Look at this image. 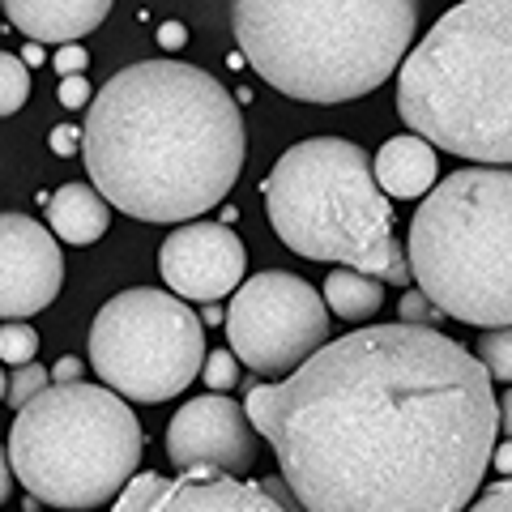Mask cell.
Returning <instances> with one entry per match:
<instances>
[{
    "label": "cell",
    "instance_id": "cell-1",
    "mask_svg": "<svg viewBox=\"0 0 512 512\" xmlns=\"http://www.w3.org/2000/svg\"><path fill=\"white\" fill-rule=\"evenodd\" d=\"M244 406L308 512H466L500 431L487 363L406 320L325 342Z\"/></svg>",
    "mask_w": 512,
    "mask_h": 512
},
{
    "label": "cell",
    "instance_id": "cell-2",
    "mask_svg": "<svg viewBox=\"0 0 512 512\" xmlns=\"http://www.w3.org/2000/svg\"><path fill=\"white\" fill-rule=\"evenodd\" d=\"M248 137L239 103L197 64L141 60L111 73L82 124L90 184L141 222H192L235 188Z\"/></svg>",
    "mask_w": 512,
    "mask_h": 512
},
{
    "label": "cell",
    "instance_id": "cell-3",
    "mask_svg": "<svg viewBox=\"0 0 512 512\" xmlns=\"http://www.w3.org/2000/svg\"><path fill=\"white\" fill-rule=\"evenodd\" d=\"M419 0H231L239 52L286 99L350 103L406 64Z\"/></svg>",
    "mask_w": 512,
    "mask_h": 512
},
{
    "label": "cell",
    "instance_id": "cell-4",
    "mask_svg": "<svg viewBox=\"0 0 512 512\" xmlns=\"http://www.w3.org/2000/svg\"><path fill=\"white\" fill-rule=\"evenodd\" d=\"M397 116L436 150L512 163V0H461L397 73Z\"/></svg>",
    "mask_w": 512,
    "mask_h": 512
},
{
    "label": "cell",
    "instance_id": "cell-5",
    "mask_svg": "<svg viewBox=\"0 0 512 512\" xmlns=\"http://www.w3.org/2000/svg\"><path fill=\"white\" fill-rule=\"evenodd\" d=\"M414 282L466 325H512V167H461L423 197L406 239Z\"/></svg>",
    "mask_w": 512,
    "mask_h": 512
},
{
    "label": "cell",
    "instance_id": "cell-6",
    "mask_svg": "<svg viewBox=\"0 0 512 512\" xmlns=\"http://www.w3.org/2000/svg\"><path fill=\"white\" fill-rule=\"evenodd\" d=\"M265 210L278 239L303 261H333L384 278L402 244L376 158L346 137H308L265 175Z\"/></svg>",
    "mask_w": 512,
    "mask_h": 512
},
{
    "label": "cell",
    "instance_id": "cell-7",
    "mask_svg": "<svg viewBox=\"0 0 512 512\" xmlns=\"http://www.w3.org/2000/svg\"><path fill=\"white\" fill-rule=\"evenodd\" d=\"M5 457L35 500L90 512L137 478L141 423L111 384H47L18 410Z\"/></svg>",
    "mask_w": 512,
    "mask_h": 512
},
{
    "label": "cell",
    "instance_id": "cell-8",
    "mask_svg": "<svg viewBox=\"0 0 512 512\" xmlns=\"http://www.w3.org/2000/svg\"><path fill=\"white\" fill-rule=\"evenodd\" d=\"M90 367L128 402H171L205 367V320L175 291H120L90 325Z\"/></svg>",
    "mask_w": 512,
    "mask_h": 512
},
{
    "label": "cell",
    "instance_id": "cell-9",
    "mask_svg": "<svg viewBox=\"0 0 512 512\" xmlns=\"http://www.w3.org/2000/svg\"><path fill=\"white\" fill-rule=\"evenodd\" d=\"M325 295L286 269H265L231 295L227 338L261 380H286L329 342Z\"/></svg>",
    "mask_w": 512,
    "mask_h": 512
},
{
    "label": "cell",
    "instance_id": "cell-10",
    "mask_svg": "<svg viewBox=\"0 0 512 512\" xmlns=\"http://www.w3.org/2000/svg\"><path fill=\"white\" fill-rule=\"evenodd\" d=\"M256 423L248 406L231 402L227 393L192 397L175 410L167 427V457L175 470L214 466L222 474H248L256 461Z\"/></svg>",
    "mask_w": 512,
    "mask_h": 512
},
{
    "label": "cell",
    "instance_id": "cell-11",
    "mask_svg": "<svg viewBox=\"0 0 512 512\" xmlns=\"http://www.w3.org/2000/svg\"><path fill=\"white\" fill-rule=\"evenodd\" d=\"M244 244L222 222H184L163 239L158 269L163 282L188 303H218L244 286Z\"/></svg>",
    "mask_w": 512,
    "mask_h": 512
},
{
    "label": "cell",
    "instance_id": "cell-12",
    "mask_svg": "<svg viewBox=\"0 0 512 512\" xmlns=\"http://www.w3.org/2000/svg\"><path fill=\"white\" fill-rule=\"evenodd\" d=\"M43 222L26 214L0 218V312L5 320H22L43 312L60 295L64 256Z\"/></svg>",
    "mask_w": 512,
    "mask_h": 512
},
{
    "label": "cell",
    "instance_id": "cell-13",
    "mask_svg": "<svg viewBox=\"0 0 512 512\" xmlns=\"http://www.w3.org/2000/svg\"><path fill=\"white\" fill-rule=\"evenodd\" d=\"M154 512H286L265 483H244L239 474H222L214 466L180 470L175 483L158 495Z\"/></svg>",
    "mask_w": 512,
    "mask_h": 512
},
{
    "label": "cell",
    "instance_id": "cell-14",
    "mask_svg": "<svg viewBox=\"0 0 512 512\" xmlns=\"http://www.w3.org/2000/svg\"><path fill=\"white\" fill-rule=\"evenodd\" d=\"M111 0H5V18L39 43H77L99 30Z\"/></svg>",
    "mask_w": 512,
    "mask_h": 512
},
{
    "label": "cell",
    "instance_id": "cell-15",
    "mask_svg": "<svg viewBox=\"0 0 512 512\" xmlns=\"http://www.w3.org/2000/svg\"><path fill=\"white\" fill-rule=\"evenodd\" d=\"M436 146L419 133L389 137L376 154V180L393 201H419L436 188Z\"/></svg>",
    "mask_w": 512,
    "mask_h": 512
},
{
    "label": "cell",
    "instance_id": "cell-16",
    "mask_svg": "<svg viewBox=\"0 0 512 512\" xmlns=\"http://www.w3.org/2000/svg\"><path fill=\"white\" fill-rule=\"evenodd\" d=\"M47 222L64 244L86 248L94 239H103L111 227V201L99 192V184H64L47 197Z\"/></svg>",
    "mask_w": 512,
    "mask_h": 512
},
{
    "label": "cell",
    "instance_id": "cell-17",
    "mask_svg": "<svg viewBox=\"0 0 512 512\" xmlns=\"http://www.w3.org/2000/svg\"><path fill=\"white\" fill-rule=\"evenodd\" d=\"M325 299H329V308L338 312L342 320H367V316L380 312L384 291H380V278L363 274V269L338 265L325 278Z\"/></svg>",
    "mask_w": 512,
    "mask_h": 512
},
{
    "label": "cell",
    "instance_id": "cell-18",
    "mask_svg": "<svg viewBox=\"0 0 512 512\" xmlns=\"http://www.w3.org/2000/svg\"><path fill=\"white\" fill-rule=\"evenodd\" d=\"M26 99H30V64L18 60L13 52H5L0 56V111H5V116H18Z\"/></svg>",
    "mask_w": 512,
    "mask_h": 512
},
{
    "label": "cell",
    "instance_id": "cell-19",
    "mask_svg": "<svg viewBox=\"0 0 512 512\" xmlns=\"http://www.w3.org/2000/svg\"><path fill=\"white\" fill-rule=\"evenodd\" d=\"M478 359L487 363L491 380L512 384V325H504V329H487L483 338H478Z\"/></svg>",
    "mask_w": 512,
    "mask_h": 512
},
{
    "label": "cell",
    "instance_id": "cell-20",
    "mask_svg": "<svg viewBox=\"0 0 512 512\" xmlns=\"http://www.w3.org/2000/svg\"><path fill=\"white\" fill-rule=\"evenodd\" d=\"M35 355H39V333L22 325V320H9L0 329V359L9 367H26V363H35Z\"/></svg>",
    "mask_w": 512,
    "mask_h": 512
},
{
    "label": "cell",
    "instance_id": "cell-21",
    "mask_svg": "<svg viewBox=\"0 0 512 512\" xmlns=\"http://www.w3.org/2000/svg\"><path fill=\"white\" fill-rule=\"evenodd\" d=\"M52 384V372L47 367H39V363H26V367H13V376L5 380V402L13 406V410H22L26 402H35V397Z\"/></svg>",
    "mask_w": 512,
    "mask_h": 512
},
{
    "label": "cell",
    "instance_id": "cell-22",
    "mask_svg": "<svg viewBox=\"0 0 512 512\" xmlns=\"http://www.w3.org/2000/svg\"><path fill=\"white\" fill-rule=\"evenodd\" d=\"M163 491H167L163 474H137L133 483L120 491V500H116L111 512H154V504H158V495Z\"/></svg>",
    "mask_w": 512,
    "mask_h": 512
},
{
    "label": "cell",
    "instance_id": "cell-23",
    "mask_svg": "<svg viewBox=\"0 0 512 512\" xmlns=\"http://www.w3.org/2000/svg\"><path fill=\"white\" fill-rule=\"evenodd\" d=\"M201 376H205V384H210L214 393L235 389V380H239V355H235V350H214V355H205Z\"/></svg>",
    "mask_w": 512,
    "mask_h": 512
},
{
    "label": "cell",
    "instance_id": "cell-24",
    "mask_svg": "<svg viewBox=\"0 0 512 512\" xmlns=\"http://www.w3.org/2000/svg\"><path fill=\"white\" fill-rule=\"evenodd\" d=\"M397 312H402L406 325H444V320H448V312L440 308V303H431L423 291H406L402 308H397Z\"/></svg>",
    "mask_w": 512,
    "mask_h": 512
},
{
    "label": "cell",
    "instance_id": "cell-25",
    "mask_svg": "<svg viewBox=\"0 0 512 512\" xmlns=\"http://www.w3.org/2000/svg\"><path fill=\"white\" fill-rule=\"evenodd\" d=\"M466 512H512V474L500 478V483H491Z\"/></svg>",
    "mask_w": 512,
    "mask_h": 512
},
{
    "label": "cell",
    "instance_id": "cell-26",
    "mask_svg": "<svg viewBox=\"0 0 512 512\" xmlns=\"http://www.w3.org/2000/svg\"><path fill=\"white\" fill-rule=\"evenodd\" d=\"M86 64H90V56H86V47H82V43H64L60 52L52 56V69H56L60 77H69V73H86Z\"/></svg>",
    "mask_w": 512,
    "mask_h": 512
},
{
    "label": "cell",
    "instance_id": "cell-27",
    "mask_svg": "<svg viewBox=\"0 0 512 512\" xmlns=\"http://www.w3.org/2000/svg\"><path fill=\"white\" fill-rule=\"evenodd\" d=\"M52 154L60 158H82V128L77 124H60L52 133Z\"/></svg>",
    "mask_w": 512,
    "mask_h": 512
},
{
    "label": "cell",
    "instance_id": "cell-28",
    "mask_svg": "<svg viewBox=\"0 0 512 512\" xmlns=\"http://www.w3.org/2000/svg\"><path fill=\"white\" fill-rule=\"evenodd\" d=\"M86 99H90L86 77H82V73H69V77H64V82H60V107L77 111V107H86Z\"/></svg>",
    "mask_w": 512,
    "mask_h": 512
},
{
    "label": "cell",
    "instance_id": "cell-29",
    "mask_svg": "<svg viewBox=\"0 0 512 512\" xmlns=\"http://www.w3.org/2000/svg\"><path fill=\"white\" fill-rule=\"evenodd\" d=\"M265 491L269 495H274V500L286 508V512H308V508H303V500H299V495H295V487L291 483H286V478L278 474V478H265Z\"/></svg>",
    "mask_w": 512,
    "mask_h": 512
},
{
    "label": "cell",
    "instance_id": "cell-30",
    "mask_svg": "<svg viewBox=\"0 0 512 512\" xmlns=\"http://www.w3.org/2000/svg\"><path fill=\"white\" fill-rule=\"evenodd\" d=\"M184 43H188V30L180 22H163V26H158V47H163V52H180Z\"/></svg>",
    "mask_w": 512,
    "mask_h": 512
},
{
    "label": "cell",
    "instance_id": "cell-31",
    "mask_svg": "<svg viewBox=\"0 0 512 512\" xmlns=\"http://www.w3.org/2000/svg\"><path fill=\"white\" fill-rule=\"evenodd\" d=\"M69 380H82V359H77V355H64L52 367V384H69Z\"/></svg>",
    "mask_w": 512,
    "mask_h": 512
},
{
    "label": "cell",
    "instance_id": "cell-32",
    "mask_svg": "<svg viewBox=\"0 0 512 512\" xmlns=\"http://www.w3.org/2000/svg\"><path fill=\"white\" fill-rule=\"evenodd\" d=\"M500 431H504V436L512 440V389L500 397Z\"/></svg>",
    "mask_w": 512,
    "mask_h": 512
},
{
    "label": "cell",
    "instance_id": "cell-33",
    "mask_svg": "<svg viewBox=\"0 0 512 512\" xmlns=\"http://www.w3.org/2000/svg\"><path fill=\"white\" fill-rule=\"evenodd\" d=\"M495 470L512 474V440H508V444H495Z\"/></svg>",
    "mask_w": 512,
    "mask_h": 512
},
{
    "label": "cell",
    "instance_id": "cell-34",
    "mask_svg": "<svg viewBox=\"0 0 512 512\" xmlns=\"http://www.w3.org/2000/svg\"><path fill=\"white\" fill-rule=\"evenodd\" d=\"M22 60H26V64H43V60H47V52H43V43H39V39H30V43L22 47Z\"/></svg>",
    "mask_w": 512,
    "mask_h": 512
},
{
    "label": "cell",
    "instance_id": "cell-35",
    "mask_svg": "<svg viewBox=\"0 0 512 512\" xmlns=\"http://www.w3.org/2000/svg\"><path fill=\"white\" fill-rule=\"evenodd\" d=\"M205 325H222V312H218V303H205Z\"/></svg>",
    "mask_w": 512,
    "mask_h": 512
}]
</instances>
